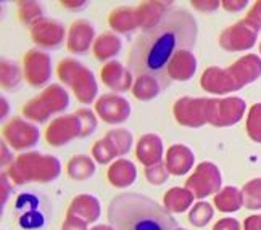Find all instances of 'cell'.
<instances>
[{"label":"cell","instance_id":"obj_1","mask_svg":"<svg viewBox=\"0 0 261 230\" xmlns=\"http://www.w3.org/2000/svg\"><path fill=\"white\" fill-rule=\"evenodd\" d=\"M197 21L186 8L168 5L156 24L139 34L129 52V69L158 82L162 89L171 84L169 65L177 52L190 50L197 41Z\"/></svg>","mask_w":261,"mask_h":230},{"label":"cell","instance_id":"obj_2","mask_svg":"<svg viewBox=\"0 0 261 230\" xmlns=\"http://www.w3.org/2000/svg\"><path fill=\"white\" fill-rule=\"evenodd\" d=\"M108 219L115 230H179L165 208L139 193L116 195L110 203Z\"/></svg>","mask_w":261,"mask_h":230},{"label":"cell","instance_id":"obj_3","mask_svg":"<svg viewBox=\"0 0 261 230\" xmlns=\"http://www.w3.org/2000/svg\"><path fill=\"white\" fill-rule=\"evenodd\" d=\"M45 224V217L34 209V211H28L23 214V217L19 219V225L23 228H41Z\"/></svg>","mask_w":261,"mask_h":230},{"label":"cell","instance_id":"obj_4","mask_svg":"<svg viewBox=\"0 0 261 230\" xmlns=\"http://www.w3.org/2000/svg\"><path fill=\"white\" fill-rule=\"evenodd\" d=\"M15 206H16V209L29 208V211H34V209H37V206H39V198L31 193H23L18 196Z\"/></svg>","mask_w":261,"mask_h":230}]
</instances>
